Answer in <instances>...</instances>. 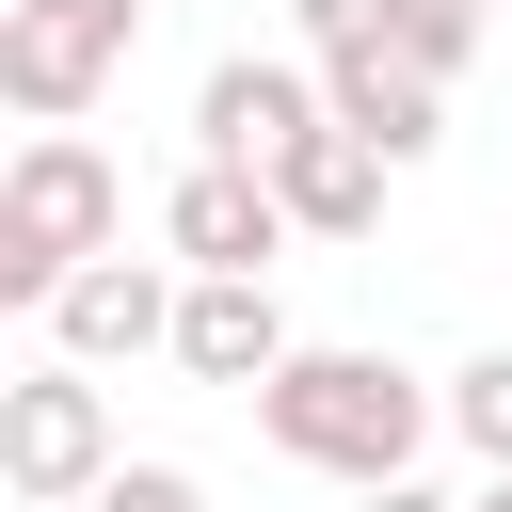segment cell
Returning <instances> with one entry per match:
<instances>
[{
	"mask_svg": "<svg viewBox=\"0 0 512 512\" xmlns=\"http://www.w3.org/2000/svg\"><path fill=\"white\" fill-rule=\"evenodd\" d=\"M288 16H304V64H352V48H400L416 80L480 64V0H288Z\"/></svg>",
	"mask_w": 512,
	"mask_h": 512,
	"instance_id": "9c48e42d",
	"label": "cell"
},
{
	"mask_svg": "<svg viewBox=\"0 0 512 512\" xmlns=\"http://www.w3.org/2000/svg\"><path fill=\"white\" fill-rule=\"evenodd\" d=\"M464 512H512V480H480V496H464Z\"/></svg>",
	"mask_w": 512,
	"mask_h": 512,
	"instance_id": "9a60e30c",
	"label": "cell"
},
{
	"mask_svg": "<svg viewBox=\"0 0 512 512\" xmlns=\"http://www.w3.org/2000/svg\"><path fill=\"white\" fill-rule=\"evenodd\" d=\"M320 112H336L352 144H384L400 176H416V160L448 144V80H416L400 48H352V64H320Z\"/></svg>",
	"mask_w": 512,
	"mask_h": 512,
	"instance_id": "30bf717a",
	"label": "cell"
},
{
	"mask_svg": "<svg viewBox=\"0 0 512 512\" xmlns=\"http://www.w3.org/2000/svg\"><path fill=\"white\" fill-rule=\"evenodd\" d=\"M128 48H144V0H16V16H0V96H16L32 128H80Z\"/></svg>",
	"mask_w": 512,
	"mask_h": 512,
	"instance_id": "277c9868",
	"label": "cell"
},
{
	"mask_svg": "<svg viewBox=\"0 0 512 512\" xmlns=\"http://www.w3.org/2000/svg\"><path fill=\"white\" fill-rule=\"evenodd\" d=\"M304 224H288V192L272 176H240V160H192L176 192H160V256L176 272H272Z\"/></svg>",
	"mask_w": 512,
	"mask_h": 512,
	"instance_id": "52a82bcc",
	"label": "cell"
},
{
	"mask_svg": "<svg viewBox=\"0 0 512 512\" xmlns=\"http://www.w3.org/2000/svg\"><path fill=\"white\" fill-rule=\"evenodd\" d=\"M448 432L512 480V352H480V368H448Z\"/></svg>",
	"mask_w": 512,
	"mask_h": 512,
	"instance_id": "7c38bea8",
	"label": "cell"
},
{
	"mask_svg": "<svg viewBox=\"0 0 512 512\" xmlns=\"http://www.w3.org/2000/svg\"><path fill=\"white\" fill-rule=\"evenodd\" d=\"M112 224H128V176L80 144V128H32L16 160H0V304H64V272H96L112 256Z\"/></svg>",
	"mask_w": 512,
	"mask_h": 512,
	"instance_id": "7a4b0ae2",
	"label": "cell"
},
{
	"mask_svg": "<svg viewBox=\"0 0 512 512\" xmlns=\"http://www.w3.org/2000/svg\"><path fill=\"white\" fill-rule=\"evenodd\" d=\"M96 512H208V480H192V464H112Z\"/></svg>",
	"mask_w": 512,
	"mask_h": 512,
	"instance_id": "4fadbf2b",
	"label": "cell"
},
{
	"mask_svg": "<svg viewBox=\"0 0 512 512\" xmlns=\"http://www.w3.org/2000/svg\"><path fill=\"white\" fill-rule=\"evenodd\" d=\"M352 512H464V496H432V480H384V496H352Z\"/></svg>",
	"mask_w": 512,
	"mask_h": 512,
	"instance_id": "5bb4252c",
	"label": "cell"
},
{
	"mask_svg": "<svg viewBox=\"0 0 512 512\" xmlns=\"http://www.w3.org/2000/svg\"><path fill=\"white\" fill-rule=\"evenodd\" d=\"M176 304H192V272H160V256H96V272H64L48 352H64V368H144V352H176Z\"/></svg>",
	"mask_w": 512,
	"mask_h": 512,
	"instance_id": "8992f818",
	"label": "cell"
},
{
	"mask_svg": "<svg viewBox=\"0 0 512 512\" xmlns=\"http://www.w3.org/2000/svg\"><path fill=\"white\" fill-rule=\"evenodd\" d=\"M256 432H272L304 480L384 496V480H416V448L448 432V384H416L400 352H288V368L256 384Z\"/></svg>",
	"mask_w": 512,
	"mask_h": 512,
	"instance_id": "6da1fadb",
	"label": "cell"
},
{
	"mask_svg": "<svg viewBox=\"0 0 512 512\" xmlns=\"http://www.w3.org/2000/svg\"><path fill=\"white\" fill-rule=\"evenodd\" d=\"M288 352H304V336H288L272 272H192V304H176V368H192V384H240V400H256Z\"/></svg>",
	"mask_w": 512,
	"mask_h": 512,
	"instance_id": "ba28073f",
	"label": "cell"
},
{
	"mask_svg": "<svg viewBox=\"0 0 512 512\" xmlns=\"http://www.w3.org/2000/svg\"><path fill=\"white\" fill-rule=\"evenodd\" d=\"M304 128H320V64H288V48H224V64L192 80V160H240V176H272Z\"/></svg>",
	"mask_w": 512,
	"mask_h": 512,
	"instance_id": "5b68a950",
	"label": "cell"
},
{
	"mask_svg": "<svg viewBox=\"0 0 512 512\" xmlns=\"http://www.w3.org/2000/svg\"><path fill=\"white\" fill-rule=\"evenodd\" d=\"M112 464H128V448H112V384L64 368V352H32V368L0 384V480H16L32 512H96Z\"/></svg>",
	"mask_w": 512,
	"mask_h": 512,
	"instance_id": "3957f363",
	"label": "cell"
},
{
	"mask_svg": "<svg viewBox=\"0 0 512 512\" xmlns=\"http://www.w3.org/2000/svg\"><path fill=\"white\" fill-rule=\"evenodd\" d=\"M384 176H400V160H384V144H352L336 112L272 160V192H288V224H304V240H368V224H384Z\"/></svg>",
	"mask_w": 512,
	"mask_h": 512,
	"instance_id": "8fae6325",
	"label": "cell"
}]
</instances>
